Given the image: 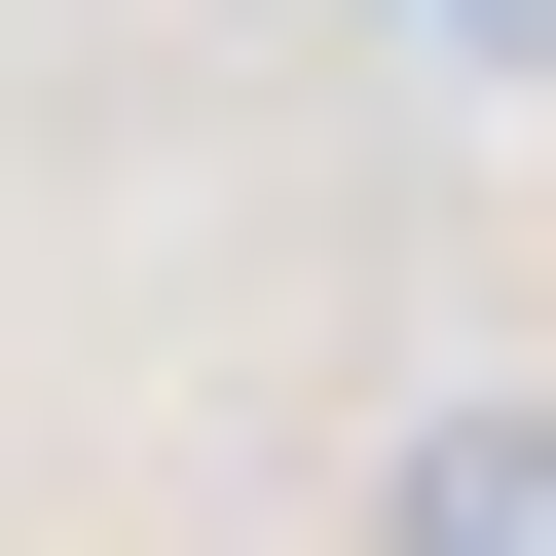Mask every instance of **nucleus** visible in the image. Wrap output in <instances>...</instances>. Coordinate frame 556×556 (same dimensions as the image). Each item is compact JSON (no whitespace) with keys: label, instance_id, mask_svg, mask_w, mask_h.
<instances>
[{"label":"nucleus","instance_id":"f257e3e1","mask_svg":"<svg viewBox=\"0 0 556 556\" xmlns=\"http://www.w3.org/2000/svg\"><path fill=\"white\" fill-rule=\"evenodd\" d=\"M371 556H556V371H445L371 445Z\"/></svg>","mask_w":556,"mask_h":556},{"label":"nucleus","instance_id":"f03ea898","mask_svg":"<svg viewBox=\"0 0 556 556\" xmlns=\"http://www.w3.org/2000/svg\"><path fill=\"white\" fill-rule=\"evenodd\" d=\"M408 38H556V0H408Z\"/></svg>","mask_w":556,"mask_h":556}]
</instances>
